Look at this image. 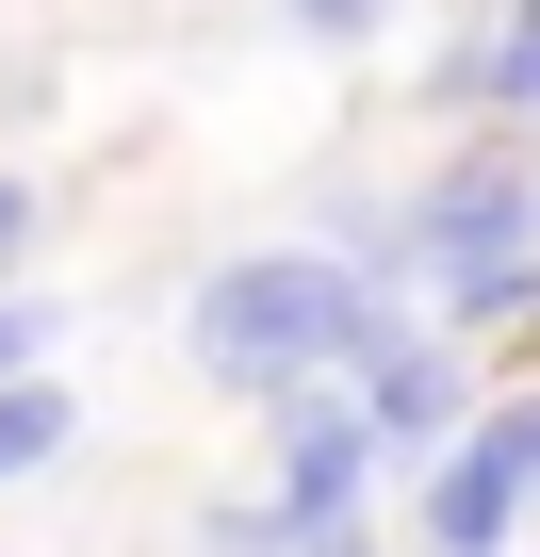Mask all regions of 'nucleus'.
I'll return each instance as SVG.
<instances>
[{
	"label": "nucleus",
	"mask_w": 540,
	"mask_h": 557,
	"mask_svg": "<svg viewBox=\"0 0 540 557\" xmlns=\"http://www.w3.org/2000/svg\"><path fill=\"white\" fill-rule=\"evenodd\" d=\"M377 329H393V262H361V246H246V262L197 278V312H180L197 377L246 394V410H262V394L344 377Z\"/></svg>",
	"instance_id": "f257e3e1"
},
{
	"label": "nucleus",
	"mask_w": 540,
	"mask_h": 557,
	"mask_svg": "<svg viewBox=\"0 0 540 557\" xmlns=\"http://www.w3.org/2000/svg\"><path fill=\"white\" fill-rule=\"evenodd\" d=\"M393 262L442 296V329H507V312H540V181H524L507 148H459V164L393 213Z\"/></svg>",
	"instance_id": "f03ea898"
},
{
	"label": "nucleus",
	"mask_w": 540,
	"mask_h": 557,
	"mask_svg": "<svg viewBox=\"0 0 540 557\" xmlns=\"http://www.w3.org/2000/svg\"><path fill=\"white\" fill-rule=\"evenodd\" d=\"M524 508H540V394L459 410L442 426V475H426V557H507Z\"/></svg>",
	"instance_id": "7ed1b4c3"
},
{
	"label": "nucleus",
	"mask_w": 540,
	"mask_h": 557,
	"mask_svg": "<svg viewBox=\"0 0 540 557\" xmlns=\"http://www.w3.org/2000/svg\"><path fill=\"white\" fill-rule=\"evenodd\" d=\"M262 426H279V492H262V508H279L296 557H312L328 524H361V492H377V426H361V394L328 410V377H312V394H262Z\"/></svg>",
	"instance_id": "20e7f679"
},
{
	"label": "nucleus",
	"mask_w": 540,
	"mask_h": 557,
	"mask_svg": "<svg viewBox=\"0 0 540 557\" xmlns=\"http://www.w3.org/2000/svg\"><path fill=\"white\" fill-rule=\"evenodd\" d=\"M344 394H361V426H377V443H442V426L475 410L459 345H426V329H377V345L344 361Z\"/></svg>",
	"instance_id": "39448f33"
},
{
	"label": "nucleus",
	"mask_w": 540,
	"mask_h": 557,
	"mask_svg": "<svg viewBox=\"0 0 540 557\" xmlns=\"http://www.w3.org/2000/svg\"><path fill=\"white\" fill-rule=\"evenodd\" d=\"M442 99H459V115H540V0H507L491 34L442 50Z\"/></svg>",
	"instance_id": "423d86ee"
},
{
	"label": "nucleus",
	"mask_w": 540,
	"mask_h": 557,
	"mask_svg": "<svg viewBox=\"0 0 540 557\" xmlns=\"http://www.w3.org/2000/svg\"><path fill=\"white\" fill-rule=\"evenodd\" d=\"M66 443H83V394L50 361H17V377H0V475H50Z\"/></svg>",
	"instance_id": "0eeeda50"
},
{
	"label": "nucleus",
	"mask_w": 540,
	"mask_h": 557,
	"mask_svg": "<svg viewBox=\"0 0 540 557\" xmlns=\"http://www.w3.org/2000/svg\"><path fill=\"white\" fill-rule=\"evenodd\" d=\"M213 557H296V524H279V508L246 492V508H213Z\"/></svg>",
	"instance_id": "6e6552de"
},
{
	"label": "nucleus",
	"mask_w": 540,
	"mask_h": 557,
	"mask_svg": "<svg viewBox=\"0 0 540 557\" xmlns=\"http://www.w3.org/2000/svg\"><path fill=\"white\" fill-rule=\"evenodd\" d=\"M279 17H296V34H328V50H361V34L393 17V0H279Z\"/></svg>",
	"instance_id": "1a4fd4ad"
},
{
	"label": "nucleus",
	"mask_w": 540,
	"mask_h": 557,
	"mask_svg": "<svg viewBox=\"0 0 540 557\" xmlns=\"http://www.w3.org/2000/svg\"><path fill=\"white\" fill-rule=\"evenodd\" d=\"M17 361H50V312H34V296H0V377H17Z\"/></svg>",
	"instance_id": "9d476101"
},
{
	"label": "nucleus",
	"mask_w": 540,
	"mask_h": 557,
	"mask_svg": "<svg viewBox=\"0 0 540 557\" xmlns=\"http://www.w3.org/2000/svg\"><path fill=\"white\" fill-rule=\"evenodd\" d=\"M17 230H34V181H0V262H17Z\"/></svg>",
	"instance_id": "9b49d317"
},
{
	"label": "nucleus",
	"mask_w": 540,
	"mask_h": 557,
	"mask_svg": "<svg viewBox=\"0 0 540 557\" xmlns=\"http://www.w3.org/2000/svg\"><path fill=\"white\" fill-rule=\"evenodd\" d=\"M312 557H377V541H361V524H328V541H312Z\"/></svg>",
	"instance_id": "f8f14e48"
}]
</instances>
